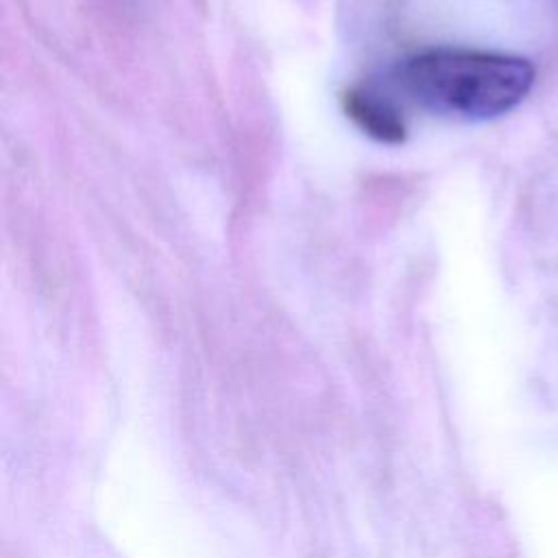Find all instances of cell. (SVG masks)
I'll return each instance as SVG.
<instances>
[{
    "label": "cell",
    "instance_id": "1",
    "mask_svg": "<svg viewBox=\"0 0 558 558\" xmlns=\"http://www.w3.org/2000/svg\"><path fill=\"white\" fill-rule=\"evenodd\" d=\"M399 85L423 109L466 120H488L517 107L534 83V65L523 57L434 48L399 68Z\"/></svg>",
    "mask_w": 558,
    "mask_h": 558
},
{
    "label": "cell",
    "instance_id": "2",
    "mask_svg": "<svg viewBox=\"0 0 558 558\" xmlns=\"http://www.w3.org/2000/svg\"><path fill=\"white\" fill-rule=\"evenodd\" d=\"M342 107L344 113L373 140L381 144H401L405 140V122L388 98L364 87H351L342 94Z\"/></svg>",
    "mask_w": 558,
    "mask_h": 558
}]
</instances>
